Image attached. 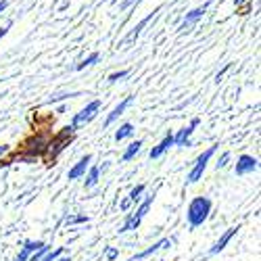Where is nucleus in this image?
<instances>
[{
    "mask_svg": "<svg viewBox=\"0 0 261 261\" xmlns=\"http://www.w3.org/2000/svg\"><path fill=\"white\" fill-rule=\"evenodd\" d=\"M211 213V201L207 197H194L186 209V220L190 228H199L207 222V217Z\"/></svg>",
    "mask_w": 261,
    "mask_h": 261,
    "instance_id": "obj_1",
    "label": "nucleus"
},
{
    "mask_svg": "<svg viewBox=\"0 0 261 261\" xmlns=\"http://www.w3.org/2000/svg\"><path fill=\"white\" fill-rule=\"evenodd\" d=\"M73 134H75V129L71 127V125H67V127H63L61 132L46 144V150H44V155H46V161H48V165H53V161L59 157V153L61 150L67 146L71 140H73Z\"/></svg>",
    "mask_w": 261,
    "mask_h": 261,
    "instance_id": "obj_2",
    "label": "nucleus"
},
{
    "mask_svg": "<svg viewBox=\"0 0 261 261\" xmlns=\"http://www.w3.org/2000/svg\"><path fill=\"white\" fill-rule=\"evenodd\" d=\"M217 150V144H213V146H209L205 153L194 161V165H192V169H190V173H188V178H186V186L188 184H194V182H199L201 178H203V173H205V169H207V163H209V159L213 157V153Z\"/></svg>",
    "mask_w": 261,
    "mask_h": 261,
    "instance_id": "obj_3",
    "label": "nucleus"
},
{
    "mask_svg": "<svg viewBox=\"0 0 261 261\" xmlns=\"http://www.w3.org/2000/svg\"><path fill=\"white\" fill-rule=\"evenodd\" d=\"M153 201H155V197H146V199L140 203V207H138L132 215H127V220H125V224L119 228V232H132V230H136V228L140 226V222H142V217L148 213V209H150V205H153Z\"/></svg>",
    "mask_w": 261,
    "mask_h": 261,
    "instance_id": "obj_4",
    "label": "nucleus"
},
{
    "mask_svg": "<svg viewBox=\"0 0 261 261\" xmlns=\"http://www.w3.org/2000/svg\"><path fill=\"white\" fill-rule=\"evenodd\" d=\"M100 105H102L100 100H90L80 113H75V117H73V121H71V127H73V129H80V127H84L86 123H90V121L96 117V113L100 111Z\"/></svg>",
    "mask_w": 261,
    "mask_h": 261,
    "instance_id": "obj_5",
    "label": "nucleus"
},
{
    "mask_svg": "<svg viewBox=\"0 0 261 261\" xmlns=\"http://www.w3.org/2000/svg\"><path fill=\"white\" fill-rule=\"evenodd\" d=\"M46 138H42V136H32L23 142V150H25V155L23 157H19V159H23V161H34L36 157L40 155H44V150H46Z\"/></svg>",
    "mask_w": 261,
    "mask_h": 261,
    "instance_id": "obj_6",
    "label": "nucleus"
},
{
    "mask_svg": "<svg viewBox=\"0 0 261 261\" xmlns=\"http://www.w3.org/2000/svg\"><path fill=\"white\" fill-rule=\"evenodd\" d=\"M199 123H201V119L194 117L186 127L180 129L178 134H173V146H192L190 136H192V132H194V127H199Z\"/></svg>",
    "mask_w": 261,
    "mask_h": 261,
    "instance_id": "obj_7",
    "label": "nucleus"
},
{
    "mask_svg": "<svg viewBox=\"0 0 261 261\" xmlns=\"http://www.w3.org/2000/svg\"><path fill=\"white\" fill-rule=\"evenodd\" d=\"M259 167V161L251 155H241L236 161V176H247V173H253L257 171Z\"/></svg>",
    "mask_w": 261,
    "mask_h": 261,
    "instance_id": "obj_8",
    "label": "nucleus"
},
{
    "mask_svg": "<svg viewBox=\"0 0 261 261\" xmlns=\"http://www.w3.org/2000/svg\"><path fill=\"white\" fill-rule=\"evenodd\" d=\"M205 11H207V7H199V9H192L188 15H186V19L182 21V25H180V34H188L194 25L199 23V21L203 19V15H205Z\"/></svg>",
    "mask_w": 261,
    "mask_h": 261,
    "instance_id": "obj_9",
    "label": "nucleus"
},
{
    "mask_svg": "<svg viewBox=\"0 0 261 261\" xmlns=\"http://www.w3.org/2000/svg\"><path fill=\"white\" fill-rule=\"evenodd\" d=\"M90 161H92V155H84V157L69 169L67 178H69V180H80V178H84V176H86V169H88V165H90Z\"/></svg>",
    "mask_w": 261,
    "mask_h": 261,
    "instance_id": "obj_10",
    "label": "nucleus"
},
{
    "mask_svg": "<svg viewBox=\"0 0 261 261\" xmlns=\"http://www.w3.org/2000/svg\"><path fill=\"white\" fill-rule=\"evenodd\" d=\"M238 230H241V226H232V228H228V230L222 234L220 241H217V243H215V245L209 249V255H217V253H222V251L226 249V245L232 241V236H234Z\"/></svg>",
    "mask_w": 261,
    "mask_h": 261,
    "instance_id": "obj_11",
    "label": "nucleus"
},
{
    "mask_svg": "<svg viewBox=\"0 0 261 261\" xmlns=\"http://www.w3.org/2000/svg\"><path fill=\"white\" fill-rule=\"evenodd\" d=\"M132 102H134V96H125V98H123V100H121V102H119V105H117V107L113 109V111L107 115L105 127H109V125H111V123H113V121H115V119H117L119 115H123V111H125V109H127L129 105H132Z\"/></svg>",
    "mask_w": 261,
    "mask_h": 261,
    "instance_id": "obj_12",
    "label": "nucleus"
},
{
    "mask_svg": "<svg viewBox=\"0 0 261 261\" xmlns=\"http://www.w3.org/2000/svg\"><path fill=\"white\" fill-rule=\"evenodd\" d=\"M167 247H171V241H169V238H161V241H159V243H155L150 249H146V251H142V253H138V255H134V257H129L127 261H142V259H146L148 255L157 253L159 249H167Z\"/></svg>",
    "mask_w": 261,
    "mask_h": 261,
    "instance_id": "obj_13",
    "label": "nucleus"
},
{
    "mask_svg": "<svg viewBox=\"0 0 261 261\" xmlns=\"http://www.w3.org/2000/svg\"><path fill=\"white\" fill-rule=\"evenodd\" d=\"M169 146H173V134H167L157 146H153V148H150V153H148V157L150 159H159L163 153H167V148Z\"/></svg>",
    "mask_w": 261,
    "mask_h": 261,
    "instance_id": "obj_14",
    "label": "nucleus"
},
{
    "mask_svg": "<svg viewBox=\"0 0 261 261\" xmlns=\"http://www.w3.org/2000/svg\"><path fill=\"white\" fill-rule=\"evenodd\" d=\"M42 245H44L42 241H25V243H23V249H21V253H19V257H17L15 261H28L30 255H32L36 249H40Z\"/></svg>",
    "mask_w": 261,
    "mask_h": 261,
    "instance_id": "obj_15",
    "label": "nucleus"
},
{
    "mask_svg": "<svg viewBox=\"0 0 261 261\" xmlns=\"http://www.w3.org/2000/svg\"><path fill=\"white\" fill-rule=\"evenodd\" d=\"M150 19H153V13H150V15H146V17H144V19L140 21V23H138V25H136V28H134L132 32H129V34L125 36V40H123V44H129V42H134V40H136V38L140 36V32L144 30V25L148 23V21H150Z\"/></svg>",
    "mask_w": 261,
    "mask_h": 261,
    "instance_id": "obj_16",
    "label": "nucleus"
},
{
    "mask_svg": "<svg viewBox=\"0 0 261 261\" xmlns=\"http://www.w3.org/2000/svg\"><path fill=\"white\" fill-rule=\"evenodd\" d=\"M140 148H142V140H134L132 144H129V146L123 150L121 161H125V163H127V161H132V159H134V157L140 153Z\"/></svg>",
    "mask_w": 261,
    "mask_h": 261,
    "instance_id": "obj_17",
    "label": "nucleus"
},
{
    "mask_svg": "<svg viewBox=\"0 0 261 261\" xmlns=\"http://www.w3.org/2000/svg\"><path fill=\"white\" fill-rule=\"evenodd\" d=\"M98 178H100V167H90V171H88V176H86V180H84V186L86 188H94L96 184H98Z\"/></svg>",
    "mask_w": 261,
    "mask_h": 261,
    "instance_id": "obj_18",
    "label": "nucleus"
},
{
    "mask_svg": "<svg viewBox=\"0 0 261 261\" xmlns=\"http://www.w3.org/2000/svg\"><path fill=\"white\" fill-rule=\"evenodd\" d=\"M132 134H134V125H132V123H123V125H119V129L115 132V140L121 142V140L129 138Z\"/></svg>",
    "mask_w": 261,
    "mask_h": 261,
    "instance_id": "obj_19",
    "label": "nucleus"
},
{
    "mask_svg": "<svg viewBox=\"0 0 261 261\" xmlns=\"http://www.w3.org/2000/svg\"><path fill=\"white\" fill-rule=\"evenodd\" d=\"M98 61H100V55H98V53H92L90 57H86L82 63H77V67H75V69L82 71V69H86V67H92V65L98 63Z\"/></svg>",
    "mask_w": 261,
    "mask_h": 261,
    "instance_id": "obj_20",
    "label": "nucleus"
},
{
    "mask_svg": "<svg viewBox=\"0 0 261 261\" xmlns=\"http://www.w3.org/2000/svg\"><path fill=\"white\" fill-rule=\"evenodd\" d=\"M48 251H50V247H48V245L44 243V245H42L40 249H36V251H34L32 255H30V259H28V261H40V259H42V257H44V255H46Z\"/></svg>",
    "mask_w": 261,
    "mask_h": 261,
    "instance_id": "obj_21",
    "label": "nucleus"
},
{
    "mask_svg": "<svg viewBox=\"0 0 261 261\" xmlns=\"http://www.w3.org/2000/svg\"><path fill=\"white\" fill-rule=\"evenodd\" d=\"M144 188H146L144 184H138L132 192H129V197H127V199L132 201V203H138V201H140V197H142V192H144Z\"/></svg>",
    "mask_w": 261,
    "mask_h": 261,
    "instance_id": "obj_22",
    "label": "nucleus"
},
{
    "mask_svg": "<svg viewBox=\"0 0 261 261\" xmlns=\"http://www.w3.org/2000/svg\"><path fill=\"white\" fill-rule=\"evenodd\" d=\"M65 224H67V226H75V224H88V217H86V215H71V217H67V220H65Z\"/></svg>",
    "mask_w": 261,
    "mask_h": 261,
    "instance_id": "obj_23",
    "label": "nucleus"
},
{
    "mask_svg": "<svg viewBox=\"0 0 261 261\" xmlns=\"http://www.w3.org/2000/svg\"><path fill=\"white\" fill-rule=\"evenodd\" d=\"M59 255H63V247H59V249H55V251H48L44 257H42L40 261H55Z\"/></svg>",
    "mask_w": 261,
    "mask_h": 261,
    "instance_id": "obj_24",
    "label": "nucleus"
},
{
    "mask_svg": "<svg viewBox=\"0 0 261 261\" xmlns=\"http://www.w3.org/2000/svg\"><path fill=\"white\" fill-rule=\"evenodd\" d=\"M127 73H129V71H125V69H121V71H115V73H111V75H109V84H115V82H119V80L127 77Z\"/></svg>",
    "mask_w": 261,
    "mask_h": 261,
    "instance_id": "obj_25",
    "label": "nucleus"
},
{
    "mask_svg": "<svg viewBox=\"0 0 261 261\" xmlns=\"http://www.w3.org/2000/svg\"><path fill=\"white\" fill-rule=\"evenodd\" d=\"M73 96H80V92H69V94H57L50 98V102H57V100H63V98H73Z\"/></svg>",
    "mask_w": 261,
    "mask_h": 261,
    "instance_id": "obj_26",
    "label": "nucleus"
},
{
    "mask_svg": "<svg viewBox=\"0 0 261 261\" xmlns=\"http://www.w3.org/2000/svg\"><path fill=\"white\" fill-rule=\"evenodd\" d=\"M228 161H230V153H224V155H222V159L217 161V169H224V167L228 165Z\"/></svg>",
    "mask_w": 261,
    "mask_h": 261,
    "instance_id": "obj_27",
    "label": "nucleus"
},
{
    "mask_svg": "<svg viewBox=\"0 0 261 261\" xmlns=\"http://www.w3.org/2000/svg\"><path fill=\"white\" fill-rule=\"evenodd\" d=\"M134 3H138V0H123V3H121V7H119V9H121V11H127V9L132 7Z\"/></svg>",
    "mask_w": 261,
    "mask_h": 261,
    "instance_id": "obj_28",
    "label": "nucleus"
},
{
    "mask_svg": "<svg viewBox=\"0 0 261 261\" xmlns=\"http://www.w3.org/2000/svg\"><path fill=\"white\" fill-rule=\"evenodd\" d=\"M119 253H117V249H107V259H115Z\"/></svg>",
    "mask_w": 261,
    "mask_h": 261,
    "instance_id": "obj_29",
    "label": "nucleus"
},
{
    "mask_svg": "<svg viewBox=\"0 0 261 261\" xmlns=\"http://www.w3.org/2000/svg\"><path fill=\"white\" fill-rule=\"evenodd\" d=\"M129 205H132V201H129V199H125V201H121V203H119V207H121L123 211H125V209H127Z\"/></svg>",
    "mask_w": 261,
    "mask_h": 261,
    "instance_id": "obj_30",
    "label": "nucleus"
},
{
    "mask_svg": "<svg viewBox=\"0 0 261 261\" xmlns=\"http://www.w3.org/2000/svg\"><path fill=\"white\" fill-rule=\"evenodd\" d=\"M9 7V0H0V15H3V11Z\"/></svg>",
    "mask_w": 261,
    "mask_h": 261,
    "instance_id": "obj_31",
    "label": "nucleus"
},
{
    "mask_svg": "<svg viewBox=\"0 0 261 261\" xmlns=\"http://www.w3.org/2000/svg\"><path fill=\"white\" fill-rule=\"evenodd\" d=\"M9 28H11V25H7V28H0V40H3V38L9 34Z\"/></svg>",
    "mask_w": 261,
    "mask_h": 261,
    "instance_id": "obj_32",
    "label": "nucleus"
},
{
    "mask_svg": "<svg viewBox=\"0 0 261 261\" xmlns=\"http://www.w3.org/2000/svg\"><path fill=\"white\" fill-rule=\"evenodd\" d=\"M7 150H9V146H7V144H0V155H5Z\"/></svg>",
    "mask_w": 261,
    "mask_h": 261,
    "instance_id": "obj_33",
    "label": "nucleus"
},
{
    "mask_svg": "<svg viewBox=\"0 0 261 261\" xmlns=\"http://www.w3.org/2000/svg\"><path fill=\"white\" fill-rule=\"evenodd\" d=\"M55 261H71V259H69V257H61V255H59Z\"/></svg>",
    "mask_w": 261,
    "mask_h": 261,
    "instance_id": "obj_34",
    "label": "nucleus"
},
{
    "mask_svg": "<svg viewBox=\"0 0 261 261\" xmlns=\"http://www.w3.org/2000/svg\"><path fill=\"white\" fill-rule=\"evenodd\" d=\"M245 3H249V0H236V7H241V5H245Z\"/></svg>",
    "mask_w": 261,
    "mask_h": 261,
    "instance_id": "obj_35",
    "label": "nucleus"
}]
</instances>
